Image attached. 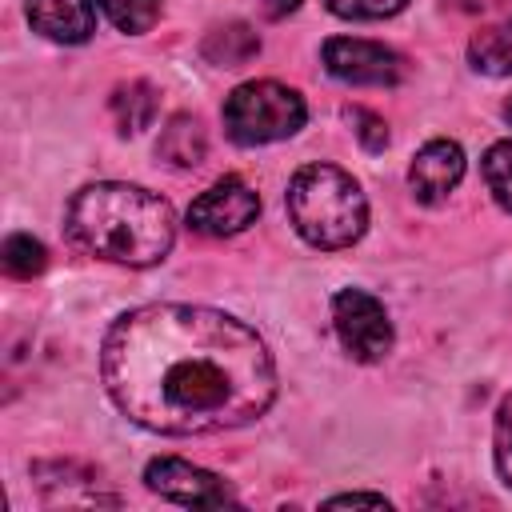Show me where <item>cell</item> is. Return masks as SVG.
<instances>
[{"label":"cell","mask_w":512,"mask_h":512,"mask_svg":"<svg viewBox=\"0 0 512 512\" xmlns=\"http://www.w3.org/2000/svg\"><path fill=\"white\" fill-rule=\"evenodd\" d=\"M112 404L160 436H204L252 424L276 400V364L236 316L200 304L124 312L100 348Z\"/></svg>","instance_id":"cell-1"},{"label":"cell","mask_w":512,"mask_h":512,"mask_svg":"<svg viewBox=\"0 0 512 512\" xmlns=\"http://www.w3.org/2000/svg\"><path fill=\"white\" fill-rule=\"evenodd\" d=\"M64 224L84 252L128 268L160 264L176 240V216L168 200H160L140 184H120V180L80 188L68 204Z\"/></svg>","instance_id":"cell-2"},{"label":"cell","mask_w":512,"mask_h":512,"mask_svg":"<svg viewBox=\"0 0 512 512\" xmlns=\"http://www.w3.org/2000/svg\"><path fill=\"white\" fill-rule=\"evenodd\" d=\"M292 228L312 248H348L368 228V200L360 184L336 164H308L288 184Z\"/></svg>","instance_id":"cell-3"},{"label":"cell","mask_w":512,"mask_h":512,"mask_svg":"<svg viewBox=\"0 0 512 512\" xmlns=\"http://www.w3.org/2000/svg\"><path fill=\"white\" fill-rule=\"evenodd\" d=\"M304 100L296 88H284L276 80H248L228 92L224 100V132L236 144H272L304 128Z\"/></svg>","instance_id":"cell-4"},{"label":"cell","mask_w":512,"mask_h":512,"mask_svg":"<svg viewBox=\"0 0 512 512\" xmlns=\"http://www.w3.org/2000/svg\"><path fill=\"white\" fill-rule=\"evenodd\" d=\"M332 324L348 356L372 364L392 352V320L384 304L364 288H340L332 296Z\"/></svg>","instance_id":"cell-5"},{"label":"cell","mask_w":512,"mask_h":512,"mask_svg":"<svg viewBox=\"0 0 512 512\" xmlns=\"http://www.w3.org/2000/svg\"><path fill=\"white\" fill-rule=\"evenodd\" d=\"M256 212L260 196L240 176H224L188 204V224L200 236H236L256 220Z\"/></svg>","instance_id":"cell-6"},{"label":"cell","mask_w":512,"mask_h":512,"mask_svg":"<svg viewBox=\"0 0 512 512\" xmlns=\"http://www.w3.org/2000/svg\"><path fill=\"white\" fill-rule=\"evenodd\" d=\"M144 484L156 496H164L172 504H188V508H224V504H236L232 488L220 476H212V472H204V468H196L188 460H176V456L152 460L144 468Z\"/></svg>","instance_id":"cell-7"},{"label":"cell","mask_w":512,"mask_h":512,"mask_svg":"<svg viewBox=\"0 0 512 512\" xmlns=\"http://www.w3.org/2000/svg\"><path fill=\"white\" fill-rule=\"evenodd\" d=\"M324 68L344 84H396L404 80V56L376 44V40H352L336 36L324 44Z\"/></svg>","instance_id":"cell-8"},{"label":"cell","mask_w":512,"mask_h":512,"mask_svg":"<svg viewBox=\"0 0 512 512\" xmlns=\"http://www.w3.org/2000/svg\"><path fill=\"white\" fill-rule=\"evenodd\" d=\"M464 176V152L456 140H432L416 152L412 168H408V184H412V196L420 204H436L444 200Z\"/></svg>","instance_id":"cell-9"},{"label":"cell","mask_w":512,"mask_h":512,"mask_svg":"<svg viewBox=\"0 0 512 512\" xmlns=\"http://www.w3.org/2000/svg\"><path fill=\"white\" fill-rule=\"evenodd\" d=\"M24 8L32 28L56 44H84L96 32V12L88 0H28Z\"/></svg>","instance_id":"cell-10"},{"label":"cell","mask_w":512,"mask_h":512,"mask_svg":"<svg viewBox=\"0 0 512 512\" xmlns=\"http://www.w3.org/2000/svg\"><path fill=\"white\" fill-rule=\"evenodd\" d=\"M204 152H208V136H204L200 120L188 112H176L156 140V156L168 160L172 168H196L204 160Z\"/></svg>","instance_id":"cell-11"},{"label":"cell","mask_w":512,"mask_h":512,"mask_svg":"<svg viewBox=\"0 0 512 512\" xmlns=\"http://www.w3.org/2000/svg\"><path fill=\"white\" fill-rule=\"evenodd\" d=\"M204 60L220 64V68H240L260 52V36L248 24H220L204 36Z\"/></svg>","instance_id":"cell-12"},{"label":"cell","mask_w":512,"mask_h":512,"mask_svg":"<svg viewBox=\"0 0 512 512\" xmlns=\"http://www.w3.org/2000/svg\"><path fill=\"white\" fill-rule=\"evenodd\" d=\"M112 116H116V128L124 136H136L152 124L156 116V88L144 84V80H128L112 92Z\"/></svg>","instance_id":"cell-13"},{"label":"cell","mask_w":512,"mask_h":512,"mask_svg":"<svg viewBox=\"0 0 512 512\" xmlns=\"http://www.w3.org/2000/svg\"><path fill=\"white\" fill-rule=\"evenodd\" d=\"M468 60H472V68H480L488 76H508L512 72V20L480 28L468 44Z\"/></svg>","instance_id":"cell-14"},{"label":"cell","mask_w":512,"mask_h":512,"mask_svg":"<svg viewBox=\"0 0 512 512\" xmlns=\"http://www.w3.org/2000/svg\"><path fill=\"white\" fill-rule=\"evenodd\" d=\"M4 272L8 276H16V280H32L36 272H44V264H48V252H44V244L40 240H32L28 232H12L8 240H4Z\"/></svg>","instance_id":"cell-15"},{"label":"cell","mask_w":512,"mask_h":512,"mask_svg":"<svg viewBox=\"0 0 512 512\" xmlns=\"http://www.w3.org/2000/svg\"><path fill=\"white\" fill-rule=\"evenodd\" d=\"M96 8L120 32H148L160 16V0H96Z\"/></svg>","instance_id":"cell-16"},{"label":"cell","mask_w":512,"mask_h":512,"mask_svg":"<svg viewBox=\"0 0 512 512\" xmlns=\"http://www.w3.org/2000/svg\"><path fill=\"white\" fill-rule=\"evenodd\" d=\"M484 184L496 204L512 212V140H500L484 152Z\"/></svg>","instance_id":"cell-17"},{"label":"cell","mask_w":512,"mask_h":512,"mask_svg":"<svg viewBox=\"0 0 512 512\" xmlns=\"http://www.w3.org/2000/svg\"><path fill=\"white\" fill-rule=\"evenodd\" d=\"M492 444H496V472H500V480L512 488V392H508V396L500 400V408H496Z\"/></svg>","instance_id":"cell-18"},{"label":"cell","mask_w":512,"mask_h":512,"mask_svg":"<svg viewBox=\"0 0 512 512\" xmlns=\"http://www.w3.org/2000/svg\"><path fill=\"white\" fill-rule=\"evenodd\" d=\"M324 4L344 20H384V16H396L408 0H324Z\"/></svg>","instance_id":"cell-19"},{"label":"cell","mask_w":512,"mask_h":512,"mask_svg":"<svg viewBox=\"0 0 512 512\" xmlns=\"http://www.w3.org/2000/svg\"><path fill=\"white\" fill-rule=\"evenodd\" d=\"M344 116H348V124L356 128V136H360V144H364L368 152H380V148L388 144V128H384V120H380L376 112H368V108H348Z\"/></svg>","instance_id":"cell-20"},{"label":"cell","mask_w":512,"mask_h":512,"mask_svg":"<svg viewBox=\"0 0 512 512\" xmlns=\"http://www.w3.org/2000/svg\"><path fill=\"white\" fill-rule=\"evenodd\" d=\"M328 504H376V508H388V500L376 496V492H348V496H332Z\"/></svg>","instance_id":"cell-21"},{"label":"cell","mask_w":512,"mask_h":512,"mask_svg":"<svg viewBox=\"0 0 512 512\" xmlns=\"http://www.w3.org/2000/svg\"><path fill=\"white\" fill-rule=\"evenodd\" d=\"M296 8H300V0H264V16L268 20H280V16L296 12Z\"/></svg>","instance_id":"cell-22"},{"label":"cell","mask_w":512,"mask_h":512,"mask_svg":"<svg viewBox=\"0 0 512 512\" xmlns=\"http://www.w3.org/2000/svg\"><path fill=\"white\" fill-rule=\"evenodd\" d=\"M504 116H508V124H512V100H508V108H504Z\"/></svg>","instance_id":"cell-23"}]
</instances>
